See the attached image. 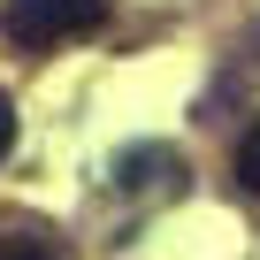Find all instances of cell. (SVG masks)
Returning <instances> with one entry per match:
<instances>
[{"label":"cell","mask_w":260,"mask_h":260,"mask_svg":"<svg viewBox=\"0 0 260 260\" xmlns=\"http://www.w3.org/2000/svg\"><path fill=\"white\" fill-rule=\"evenodd\" d=\"M100 23H107V0H8L0 8V31L31 54H46L61 39H92Z\"/></svg>","instance_id":"1"},{"label":"cell","mask_w":260,"mask_h":260,"mask_svg":"<svg viewBox=\"0 0 260 260\" xmlns=\"http://www.w3.org/2000/svg\"><path fill=\"white\" fill-rule=\"evenodd\" d=\"M8 153H16V100L0 92V161H8Z\"/></svg>","instance_id":"4"},{"label":"cell","mask_w":260,"mask_h":260,"mask_svg":"<svg viewBox=\"0 0 260 260\" xmlns=\"http://www.w3.org/2000/svg\"><path fill=\"white\" fill-rule=\"evenodd\" d=\"M0 260H54L46 237H0Z\"/></svg>","instance_id":"3"},{"label":"cell","mask_w":260,"mask_h":260,"mask_svg":"<svg viewBox=\"0 0 260 260\" xmlns=\"http://www.w3.org/2000/svg\"><path fill=\"white\" fill-rule=\"evenodd\" d=\"M237 184H245V191H260V122L237 138Z\"/></svg>","instance_id":"2"}]
</instances>
